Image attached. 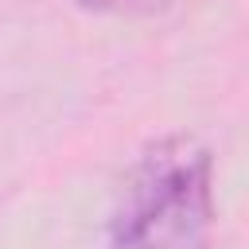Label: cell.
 Masks as SVG:
<instances>
[{
  "mask_svg": "<svg viewBox=\"0 0 249 249\" xmlns=\"http://www.w3.org/2000/svg\"><path fill=\"white\" fill-rule=\"evenodd\" d=\"M78 4L86 12H101V16H152L175 0H78Z\"/></svg>",
  "mask_w": 249,
  "mask_h": 249,
  "instance_id": "2",
  "label": "cell"
},
{
  "mask_svg": "<svg viewBox=\"0 0 249 249\" xmlns=\"http://www.w3.org/2000/svg\"><path fill=\"white\" fill-rule=\"evenodd\" d=\"M214 160L191 136L156 140L124 175L109 249H206Z\"/></svg>",
  "mask_w": 249,
  "mask_h": 249,
  "instance_id": "1",
  "label": "cell"
}]
</instances>
